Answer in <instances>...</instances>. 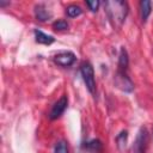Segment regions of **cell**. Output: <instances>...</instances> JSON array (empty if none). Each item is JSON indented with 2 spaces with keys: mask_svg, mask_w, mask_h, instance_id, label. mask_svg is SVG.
Instances as JSON below:
<instances>
[{
  "mask_svg": "<svg viewBox=\"0 0 153 153\" xmlns=\"http://www.w3.org/2000/svg\"><path fill=\"white\" fill-rule=\"evenodd\" d=\"M54 153H68V147L66 141H59L55 146Z\"/></svg>",
  "mask_w": 153,
  "mask_h": 153,
  "instance_id": "14",
  "label": "cell"
},
{
  "mask_svg": "<svg viewBox=\"0 0 153 153\" xmlns=\"http://www.w3.org/2000/svg\"><path fill=\"white\" fill-rule=\"evenodd\" d=\"M115 84L118 88H121L122 91H126V92H130L134 88L133 81L128 76L127 72H123V71H117V74L115 76Z\"/></svg>",
  "mask_w": 153,
  "mask_h": 153,
  "instance_id": "3",
  "label": "cell"
},
{
  "mask_svg": "<svg viewBox=\"0 0 153 153\" xmlns=\"http://www.w3.org/2000/svg\"><path fill=\"white\" fill-rule=\"evenodd\" d=\"M75 55L72 51H62L54 56V62L61 67H69L74 63Z\"/></svg>",
  "mask_w": 153,
  "mask_h": 153,
  "instance_id": "5",
  "label": "cell"
},
{
  "mask_svg": "<svg viewBox=\"0 0 153 153\" xmlns=\"http://www.w3.org/2000/svg\"><path fill=\"white\" fill-rule=\"evenodd\" d=\"M104 10L114 27H121L128 14V5L121 0H110L104 2Z\"/></svg>",
  "mask_w": 153,
  "mask_h": 153,
  "instance_id": "1",
  "label": "cell"
},
{
  "mask_svg": "<svg viewBox=\"0 0 153 153\" xmlns=\"http://www.w3.org/2000/svg\"><path fill=\"white\" fill-rule=\"evenodd\" d=\"M146 145H147V131H146V129H142L137 136L136 143L134 145L135 153H145Z\"/></svg>",
  "mask_w": 153,
  "mask_h": 153,
  "instance_id": "7",
  "label": "cell"
},
{
  "mask_svg": "<svg viewBox=\"0 0 153 153\" xmlns=\"http://www.w3.org/2000/svg\"><path fill=\"white\" fill-rule=\"evenodd\" d=\"M127 139H128V133H127V130L121 131V133L116 136V142H117V146H118V149H120V151H123V149L126 148Z\"/></svg>",
  "mask_w": 153,
  "mask_h": 153,
  "instance_id": "12",
  "label": "cell"
},
{
  "mask_svg": "<svg viewBox=\"0 0 153 153\" xmlns=\"http://www.w3.org/2000/svg\"><path fill=\"white\" fill-rule=\"evenodd\" d=\"M80 72H81L84 82L86 85V88L88 90L90 93L93 94L96 92V80H94V71L92 65L90 62H84L80 67Z\"/></svg>",
  "mask_w": 153,
  "mask_h": 153,
  "instance_id": "2",
  "label": "cell"
},
{
  "mask_svg": "<svg viewBox=\"0 0 153 153\" xmlns=\"http://www.w3.org/2000/svg\"><path fill=\"white\" fill-rule=\"evenodd\" d=\"M51 16H53L51 12L44 5L39 4V5H36L35 6V17H36L37 20H39V22H47V20H49L51 18Z\"/></svg>",
  "mask_w": 153,
  "mask_h": 153,
  "instance_id": "6",
  "label": "cell"
},
{
  "mask_svg": "<svg viewBox=\"0 0 153 153\" xmlns=\"http://www.w3.org/2000/svg\"><path fill=\"white\" fill-rule=\"evenodd\" d=\"M82 148L88 152V153H100L102 149H103V145L99 140H91V141H87V142H84L82 143Z\"/></svg>",
  "mask_w": 153,
  "mask_h": 153,
  "instance_id": "8",
  "label": "cell"
},
{
  "mask_svg": "<svg viewBox=\"0 0 153 153\" xmlns=\"http://www.w3.org/2000/svg\"><path fill=\"white\" fill-rule=\"evenodd\" d=\"M53 29L59 30V31H61V30H67V29H68V23H67L66 20H63V19L56 20V22L53 24Z\"/></svg>",
  "mask_w": 153,
  "mask_h": 153,
  "instance_id": "15",
  "label": "cell"
},
{
  "mask_svg": "<svg viewBox=\"0 0 153 153\" xmlns=\"http://www.w3.org/2000/svg\"><path fill=\"white\" fill-rule=\"evenodd\" d=\"M6 5H10V1H7V2H5V1H2V0H0V6H1V7H4V6H6Z\"/></svg>",
  "mask_w": 153,
  "mask_h": 153,
  "instance_id": "17",
  "label": "cell"
},
{
  "mask_svg": "<svg viewBox=\"0 0 153 153\" xmlns=\"http://www.w3.org/2000/svg\"><path fill=\"white\" fill-rule=\"evenodd\" d=\"M152 12V2L148 0H142L140 2V16L142 22H146Z\"/></svg>",
  "mask_w": 153,
  "mask_h": 153,
  "instance_id": "10",
  "label": "cell"
},
{
  "mask_svg": "<svg viewBox=\"0 0 153 153\" xmlns=\"http://www.w3.org/2000/svg\"><path fill=\"white\" fill-rule=\"evenodd\" d=\"M35 38H36V42L39 43V44H45V45H49L51 43L55 42V38L50 35H47L44 32H42L41 30H35Z\"/></svg>",
  "mask_w": 153,
  "mask_h": 153,
  "instance_id": "9",
  "label": "cell"
},
{
  "mask_svg": "<svg viewBox=\"0 0 153 153\" xmlns=\"http://www.w3.org/2000/svg\"><path fill=\"white\" fill-rule=\"evenodd\" d=\"M86 5L88 6V8H90L92 12H96V11L98 10L99 1H98V0H93V1H86Z\"/></svg>",
  "mask_w": 153,
  "mask_h": 153,
  "instance_id": "16",
  "label": "cell"
},
{
  "mask_svg": "<svg viewBox=\"0 0 153 153\" xmlns=\"http://www.w3.org/2000/svg\"><path fill=\"white\" fill-rule=\"evenodd\" d=\"M128 63H129V60H128L127 50L124 49V47H122L121 48V51H120V56H118V71L127 72Z\"/></svg>",
  "mask_w": 153,
  "mask_h": 153,
  "instance_id": "11",
  "label": "cell"
},
{
  "mask_svg": "<svg viewBox=\"0 0 153 153\" xmlns=\"http://www.w3.org/2000/svg\"><path fill=\"white\" fill-rule=\"evenodd\" d=\"M67 105H68V98H67V96H62V97L53 105V108H51V110H50V112H49V118H50V120H56V118H59V117L65 112Z\"/></svg>",
  "mask_w": 153,
  "mask_h": 153,
  "instance_id": "4",
  "label": "cell"
},
{
  "mask_svg": "<svg viewBox=\"0 0 153 153\" xmlns=\"http://www.w3.org/2000/svg\"><path fill=\"white\" fill-rule=\"evenodd\" d=\"M66 13L69 18H75V17H79L81 13H82V10L80 6H76V5H69L67 8H66Z\"/></svg>",
  "mask_w": 153,
  "mask_h": 153,
  "instance_id": "13",
  "label": "cell"
}]
</instances>
